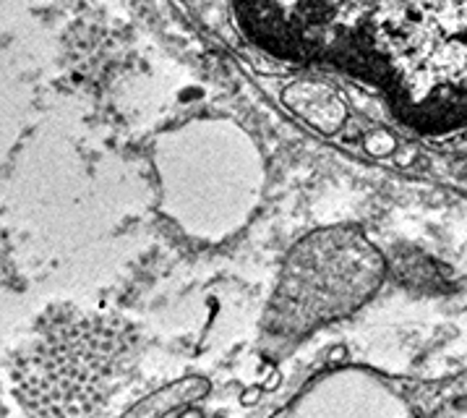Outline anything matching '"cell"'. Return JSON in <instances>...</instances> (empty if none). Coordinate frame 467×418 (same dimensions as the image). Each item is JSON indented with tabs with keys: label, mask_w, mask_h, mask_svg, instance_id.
<instances>
[{
	"label": "cell",
	"mask_w": 467,
	"mask_h": 418,
	"mask_svg": "<svg viewBox=\"0 0 467 418\" xmlns=\"http://www.w3.org/2000/svg\"><path fill=\"white\" fill-rule=\"evenodd\" d=\"M366 34L415 102L467 97V0H392Z\"/></svg>",
	"instance_id": "obj_1"
},
{
	"label": "cell",
	"mask_w": 467,
	"mask_h": 418,
	"mask_svg": "<svg viewBox=\"0 0 467 418\" xmlns=\"http://www.w3.org/2000/svg\"><path fill=\"white\" fill-rule=\"evenodd\" d=\"M282 24L298 26L308 37L329 29H368L371 19L392 0H258Z\"/></svg>",
	"instance_id": "obj_2"
},
{
	"label": "cell",
	"mask_w": 467,
	"mask_h": 418,
	"mask_svg": "<svg viewBox=\"0 0 467 418\" xmlns=\"http://www.w3.org/2000/svg\"><path fill=\"white\" fill-rule=\"evenodd\" d=\"M366 146H368L373 154H389L397 144H394V139L389 136L386 131H378V134H373V136L366 141Z\"/></svg>",
	"instance_id": "obj_3"
}]
</instances>
